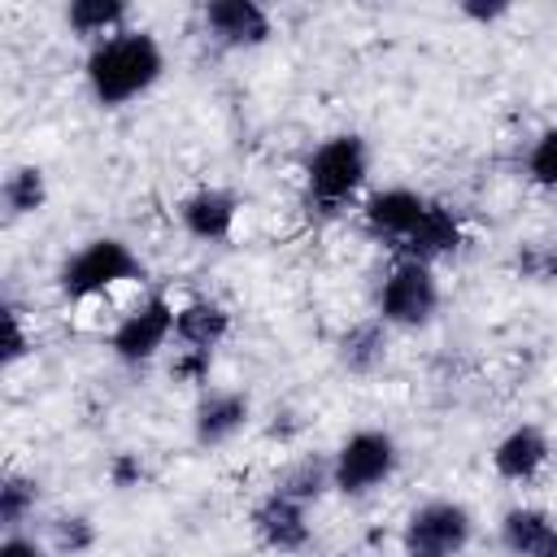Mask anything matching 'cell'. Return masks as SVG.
<instances>
[{
    "instance_id": "obj_1",
    "label": "cell",
    "mask_w": 557,
    "mask_h": 557,
    "mask_svg": "<svg viewBox=\"0 0 557 557\" xmlns=\"http://www.w3.org/2000/svg\"><path fill=\"white\" fill-rule=\"evenodd\" d=\"M165 74V52L157 44L152 30H139V26H126L100 44L87 48V61H83V78H87V91L100 109H122L139 96H148Z\"/></svg>"
},
{
    "instance_id": "obj_2",
    "label": "cell",
    "mask_w": 557,
    "mask_h": 557,
    "mask_svg": "<svg viewBox=\"0 0 557 557\" xmlns=\"http://www.w3.org/2000/svg\"><path fill=\"white\" fill-rule=\"evenodd\" d=\"M366 174H370V144L352 131H339L322 139L305 161V205L322 218H335L361 196Z\"/></svg>"
},
{
    "instance_id": "obj_3",
    "label": "cell",
    "mask_w": 557,
    "mask_h": 557,
    "mask_svg": "<svg viewBox=\"0 0 557 557\" xmlns=\"http://www.w3.org/2000/svg\"><path fill=\"white\" fill-rule=\"evenodd\" d=\"M144 278H148V270H144L139 252L117 235L87 239L57 270V287L65 300H91V296L113 292L117 283H144Z\"/></svg>"
},
{
    "instance_id": "obj_4",
    "label": "cell",
    "mask_w": 557,
    "mask_h": 557,
    "mask_svg": "<svg viewBox=\"0 0 557 557\" xmlns=\"http://www.w3.org/2000/svg\"><path fill=\"white\" fill-rule=\"evenodd\" d=\"M396 466H400V444L383 426H361L344 435L339 448L331 453V479L339 496H370L396 474Z\"/></svg>"
},
{
    "instance_id": "obj_5",
    "label": "cell",
    "mask_w": 557,
    "mask_h": 557,
    "mask_svg": "<svg viewBox=\"0 0 557 557\" xmlns=\"http://www.w3.org/2000/svg\"><path fill=\"white\" fill-rule=\"evenodd\" d=\"M440 278H435V265H422V261H405L396 257L392 270L383 274L379 283V318L387 326H400V331H422L435 322L440 313Z\"/></svg>"
},
{
    "instance_id": "obj_6",
    "label": "cell",
    "mask_w": 557,
    "mask_h": 557,
    "mask_svg": "<svg viewBox=\"0 0 557 557\" xmlns=\"http://www.w3.org/2000/svg\"><path fill=\"white\" fill-rule=\"evenodd\" d=\"M474 540V513L461 500L435 496L409 509L400 527V553L405 557H461Z\"/></svg>"
},
{
    "instance_id": "obj_7",
    "label": "cell",
    "mask_w": 557,
    "mask_h": 557,
    "mask_svg": "<svg viewBox=\"0 0 557 557\" xmlns=\"http://www.w3.org/2000/svg\"><path fill=\"white\" fill-rule=\"evenodd\" d=\"M174 313L178 305H170L165 292H152L144 296L131 313L117 318V326L109 331V352L122 361V366H148L174 335Z\"/></svg>"
},
{
    "instance_id": "obj_8",
    "label": "cell",
    "mask_w": 557,
    "mask_h": 557,
    "mask_svg": "<svg viewBox=\"0 0 557 557\" xmlns=\"http://www.w3.org/2000/svg\"><path fill=\"white\" fill-rule=\"evenodd\" d=\"M200 22L205 35L226 52H252L274 35V17L257 0H209L200 9Z\"/></svg>"
},
{
    "instance_id": "obj_9",
    "label": "cell",
    "mask_w": 557,
    "mask_h": 557,
    "mask_svg": "<svg viewBox=\"0 0 557 557\" xmlns=\"http://www.w3.org/2000/svg\"><path fill=\"white\" fill-rule=\"evenodd\" d=\"M426 205H431V196H422L413 187H383V191H370L361 200V226L370 239L400 248L418 231V222L426 218Z\"/></svg>"
},
{
    "instance_id": "obj_10",
    "label": "cell",
    "mask_w": 557,
    "mask_h": 557,
    "mask_svg": "<svg viewBox=\"0 0 557 557\" xmlns=\"http://www.w3.org/2000/svg\"><path fill=\"white\" fill-rule=\"evenodd\" d=\"M248 522H252V535H257L270 553H283V557L305 553L309 540H313L309 505H300V500H292V496H283V492H274V487L252 505Z\"/></svg>"
},
{
    "instance_id": "obj_11",
    "label": "cell",
    "mask_w": 557,
    "mask_h": 557,
    "mask_svg": "<svg viewBox=\"0 0 557 557\" xmlns=\"http://www.w3.org/2000/svg\"><path fill=\"white\" fill-rule=\"evenodd\" d=\"M248 422H252L248 392H239V387H200V396L191 405V440L200 448L231 444Z\"/></svg>"
},
{
    "instance_id": "obj_12",
    "label": "cell",
    "mask_w": 557,
    "mask_h": 557,
    "mask_svg": "<svg viewBox=\"0 0 557 557\" xmlns=\"http://www.w3.org/2000/svg\"><path fill=\"white\" fill-rule=\"evenodd\" d=\"M239 222V196L231 187H196L178 200V226L200 244H226Z\"/></svg>"
},
{
    "instance_id": "obj_13",
    "label": "cell",
    "mask_w": 557,
    "mask_h": 557,
    "mask_svg": "<svg viewBox=\"0 0 557 557\" xmlns=\"http://www.w3.org/2000/svg\"><path fill=\"white\" fill-rule=\"evenodd\" d=\"M231 335V309L213 296H191L178 305L174 313V344L178 352H196V357H213V348Z\"/></svg>"
},
{
    "instance_id": "obj_14",
    "label": "cell",
    "mask_w": 557,
    "mask_h": 557,
    "mask_svg": "<svg viewBox=\"0 0 557 557\" xmlns=\"http://www.w3.org/2000/svg\"><path fill=\"white\" fill-rule=\"evenodd\" d=\"M553 457V444L548 435L535 426V422H522L513 431H505L492 448V470L505 479V483H531Z\"/></svg>"
},
{
    "instance_id": "obj_15",
    "label": "cell",
    "mask_w": 557,
    "mask_h": 557,
    "mask_svg": "<svg viewBox=\"0 0 557 557\" xmlns=\"http://www.w3.org/2000/svg\"><path fill=\"white\" fill-rule=\"evenodd\" d=\"M387 352H392V335H387V322L383 318H361V322H348L335 339V361L339 370L357 374V379H370L387 366Z\"/></svg>"
},
{
    "instance_id": "obj_16",
    "label": "cell",
    "mask_w": 557,
    "mask_h": 557,
    "mask_svg": "<svg viewBox=\"0 0 557 557\" xmlns=\"http://www.w3.org/2000/svg\"><path fill=\"white\" fill-rule=\"evenodd\" d=\"M461 239H466V231H461L457 213H453L444 200H431V205H426V218H422V222H418V231L396 248V257H405V261H422V265H435V261L453 257V252L461 248Z\"/></svg>"
},
{
    "instance_id": "obj_17",
    "label": "cell",
    "mask_w": 557,
    "mask_h": 557,
    "mask_svg": "<svg viewBox=\"0 0 557 557\" xmlns=\"http://www.w3.org/2000/svg\"><path fill=\"white\" fill-rule=\"evenodd\" d=\"M553 531H557V522H553V513L540 509V505H509V509L500 513V522H496V540H500V548H505L509 557H535L540 544H544Z\"/></svg>"
},
{
    "instance_id": "obj_18",
    "label": "cell",
    "mask_w": 557,
    "mask_h": 557,
    "mask_svg": "<svg viewBox=\"0 0 557 557\" xmlns=\"http://www.w3.org/2000/svg\"><path fill=\"white\" fill-rule=\"evenodd\" d=\"M274 492L300 500V505H313L322 500L326 492H335V479H331V453H300L296 461H287L274 479Z\"/></svg>"
},
{
    "instance_id": "obj_19",
    "label": "cell",
    "mask_w": 557,
    "mask_h": 557,
    "mask_svg": "<svg viewBox=\"0 0 557 557\" xmlns=\"http://www.w3.org/2000/svg\"><path fill=\"white\" fill-rule=\"evenodd\" d=\"M0 205L9 222L35 218L48 205V174L39 165H9V174L0 178Z\"/></svg>"
},
{
    "instance_id": "obj_20",
    "label": "cell",
    "mask_w": 557,
    "mask_h": 557,
    "mask_svg": "<svg viewBox=\"0 0 557 557\" xmlns=\"http://www.w3.org/2000/svg\"><path fill=\"white\" fill-rule=\"evenodd\" d=\"M126 17H131L126 0H70L65 4V26L91 44L126 30Z\"/></svg>"
},
{
    "instance_id": "obj_21",
    "label": "cell",
    "mask_w": 557,
    "mask_h": 557,
    "mask_svg": "<svg viewBox=\"0 0 557 557\" xmlns=\"http://www.w3.org/2000/svg\"><path fill=\"white\" fill-rule=\"evenodd\" d=\"M39 496H44V487H39L35 474L9 470V474L0 479V527H4V531H22V527L35 518Z\"/></svg>"
},
{
    "instance_id": "obj_22",
    "label": "cell",
    "mask_w": 557,
    "mask_h": 557,
    "mask_svg": "<svg viewBox=\"0 0 557 557\" xmlns=\"http://www.w3.org/2000/svg\"><path fill=\"white\" fill-rule=\"evenodd\" d=\"M96 540H100V531L87 513H57L48 522V548L57 557H83L96 548Z\"/></svg>"
},
{
    "instance_id": "obj_23",
    "label": "cell",
    "mask_w": 557,
    "mask_h": 557,
    "mask_svg": "<svg viewBox=\"0 0 557 557\" xmlns=\"http://www.w3.org/2000/svg\"><path fill=\"white\" fill-rule=\"evenodd\" d=\"M513 270L527 283H557V235L522 239L513 248Z\"/></svg>"
},
{
    "instance_id": "obj_24",
    "label": "cell",
    "mask_w": 557,
    "mask_h": 557,
    "mask_svg": "<svg viewBox=\"0 0 557 557\" xmlns=\"http://www.w3.org/2000/svg\"><path fill=\"white\" fill-rule=\"evenodd\" d=\"M527 178L544 191H557V126H544L527 148Z\"/></svg>"
},
{
    "instance_id": "obj_25",
    "label": "cell",
    "mask_w": 557,
    "mask_h": 557,
    "mask_svg": "<svg viewBox=\"0 0 557 557\" xmlns=\"http://www.w3.org/2000/svg\"><path fill=\"white\" fill-rule=\"evenodd\" d=\"M4 344H0V361H4V370H13L35 344H30V335H26V322H22V309L13 305V300H4Z\"/></svg>"
},
{
    "instance_id": "obj_26",
    "label": "cell",
    "mask_w": 557,
    "mask_h": 557,
    "mask_svg": "<svg viewBox=\"0 0 557 557\" xmlns=\"http://www.w3.org/2000/svg\"><path fill=\"white\" fill-rule=\"evenodd\" d=\"M0 557H57V553L48 548V540H35V535H26V531H4Z\"/></svg>"
},
{
    "instance_id": "obj_27",
    "label": "cell",
    "mask_w": 557,
    "mask_h": 557,
    "mask_svg": "<svg viewBox=\"0 0 557 557\" xmlns=\"http://www.w3.org/2000/svg\"><path fill=\"white\" fill-rule=\"evenodd\" d=\"M109 483H113L117 492L139 487V483H144V461H139L135 453H117V457L109 461Z\"/></svg>"
},
{
    "instance_id": "obj_28",
    "label": "cell",
    "mask_w": 557,
    "mask_h": 557,
    "mask_svg": "<svg viewBox=\"0 0 557 557\" xmlns=\"http://www.w3.org/2000/svg\"><path fill=\"white\" fill-rule=\"evenodd\" d=\"M461 17H470L479 26H492V22L509 17V4L505 0H461Z\"/></svg>"
},
{
    "instance_id": "obj_29",
    "label": "cell",
    "mask_w": 557,
    "mask_h": 557,
    "mask_svg": "<svg viewBox=\"0 0 557 557\" xmlns=\"http://www.w3.org/2000/svg\"><path fill=\"white\" fill-rule=\"evenodd\" d=\"M535 557H557V531H553V535L540 544V553H535Z\"/></svg>"
}]
</instances>
